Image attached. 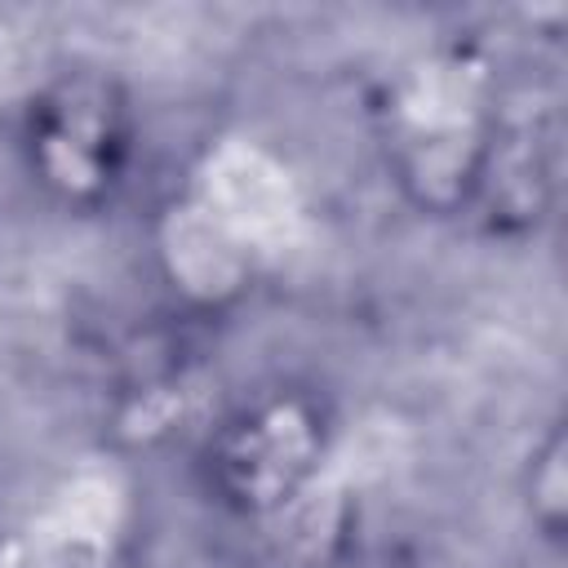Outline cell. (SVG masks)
I'll use <instances>...</instances> for the list:
<instances>
[{"instance_id":"6da1fadb","label":"cell","mask_w":568,"mask_h":568,"mask_svg":"<svg viewBox=\"0 0 568 568\" xmlns=\"http://www.w3.org/2000/svg\"><path fill=\"white\" fill-rule=\"evenodd\" d=\"M328 408L306 386H271L231 408L204 444L209 497L235 515L284 510L328 457Z\"/></svg>"},{"instance_id":"7a4b0ae2","label":"cell","mask_w":568,"mask_h":568,"mask_svg":"<svg viewBox=\"0 0 568 568\" xmlns=\"http://www.w3.org/2000/svg\"><path fill=\"white\" fill-rule=\"evenodd\" d=\"M133 111L124 89L102 71H67L49 80L22 120V155L49 200L98 209L129 169Z\"/></svg>"},{"instance_id":"3957f363","label":"cell","mask_w":568,"mask_h":568,"mask_svg":"<svg viewBox=\"0 0 568 568\" xmlns=\"http://www.w3.org/2000/svg\"><path fill=\"white\" fill-rule=\"evenodd\" d=\"M555 133L528 120H488L470 213L493 231H532L555 200Z\"/></svg>"},{"instance_id":"277c9868","label":"cell","mask_w":568,"mask_h":568,"mask_svg":"<svg viewBox=\"0 0 568 568\" xmlns=\"http://www.w3.org/2000/svg\"><path fill=\"white\" fill-rule=\"evenodd\" d=\"M484 124L479 129H422L395 151V182L404 200L426 217L470 213L479 178Z\"/></svg>"},{"instance_id":"5b68a950","label":"cell","mask_w":568,"mask_h":568,"mask_svg":"<svg viewBox=\"0 0 568 568\" xmlns=\"http://www.w3.org/2000/svg\"><path fill=\"white\" fill-rule=\"evenodd\" d=\"M519 497L532 532L546 546H564L568 537V435L564 422H550L519 470Z\"/></svg>"}]
</instances>
